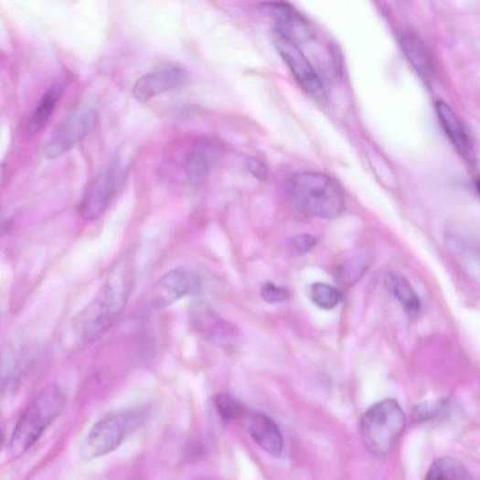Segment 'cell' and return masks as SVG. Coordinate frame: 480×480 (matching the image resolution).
<instances>
[{
    "mask_svg": "<svg viewBox=\"0 0 480 480\" xmlns=\"http://www.w3.org/2000/svg\"><path fill=\"white\" fill-rule=\"evenodd\" d=\"M132 283L130 267L126 262L120 263L91 304L73 319L70 331L78 345L97 340L117 322L127 305Z\"/></svg>",
    "mask_w": 480,
    "mask_h": 480,
    "instance_id": "6da1fadb",
    "label": "cell"
},
{
    "mask_svg": "<svg viewBox=\"0 0 480 480\" xmlns=\"http://www.w3.org/2000/svg\"><path fill=\"white\" fill-rule=\"evenodd\" d=\"M286 193L299 210L321 219L336 218L345 208V197L339 184L322 173L293 175L287 181Z\"/></svg>",
    "mask_w": 480,
    "mask_h": 480,
    "instance_id": "7a4b0ae2",
    "label": "cell"
},
{
    "mask_svg": "<svg viewBox=\"0 0 480 480\" xmlns=\"http://www.w3.org/2000/svg\"><path fill=\"white\" fill-rule=\"evenodd\" d=\"M65 403L61 389L55 384L46 387L27 405L10 442V451L18 458L29 451L46 429L60 414Z\"/></svg>",
    "mask_w": 480,
    "mask_h": 480,
    "instance_id": "3957f363",
    "label": "cell"
},
{
    "mask_svg": "<svg viewBox=\"0 0 480 480\" xmlns=\"http://www.w3.org/2000/svg\"><path fill=\"white\" fill-rule=\"evenodd\" d=\"M149 414V409L139 406L106 415L92 427L85 438L81 449L83 458L94 460L116 451L126 436L138 429Z\"/></svg>",
    "mask_w": 480,
    "mask_h": 480,
    "instance_id": "277c9868",
    "label": "cell"
},
{
    "mask_svg": "<svg viewBox=\"0 0 480 480\" xmlns=\"http://www.w3.org/2000/svg\"><path fill=\"white\" fill-rule=\"evenodd\" d=\"M406 425L405 415L394 400H382L361 420V434L368 450L378 455L392 451Z\"/></svg>",
    "mask_w": 480,
    "mask_h": 480,
    "instance_id": "5b68a950",
    "label": "cell"
},
{
    "mask_svg": "<svg viewBox=\"0 0 480 480\" xmlns=\"http://www.w3.org/2000/svg\"><path fill=\"white\" fill-rule=\"evenodd\" d=\"M97 105L85 102L73 110L54 131L46 143L43 155L48 160H54L69 151L92 129L97 119Z\"/></svg>",
    "mask_w": 480,
    "mask_h": 480,
    "instance_id": "8992f818",
    "label": "cell"
},
{
    "mask_svg": "<svg viewBox=\"0 0 480 480\" xmlns=\"http://www.w3.org/2000/svg\"><path fill=\"white\" fill-rule=\"evenodd\" d=\"M272 40L302 88L316 101L326 103L327 94L323 81L298 44L276 27L272 32Z\"/></svg>",
    "mask_w": 480,
    "mask_h": 480,
    "instance_id": "52a82bcc",
    "label": "cell"
},
{
    "mask_svg": "<svg viewBox=\"0 0 480 480\" xmlns=\"http://www.w3.org/2000/svg\"><path fill=\"white\" fill-rule=\"evenodd\" d=\"M123 174L122 163L115 159L95 178L80 205L82 219L92 221L105 212L121 188Z\"/></svg>",
    "mask_w": 480,
    "mask_h": 480,
    "instance_id": "ba28073f",
    "label": "cell"
},
{
    "mask_svg": "<svg viewBox=\"0 0 480 480\" xmlns=\"http://www.w3.org/2000/svg\"><path fill=\"white\" fill-rule=\"evenodd\" d=\"M200 291L201 281L196 272L187 268H176L155 283L150 293V304L157 309L165 308Z\"/></svg>",
    "mask_w": 480,
    "mask_h": 480,
    "instance_id": "9c48e42d",
    "label": "cell"
},
{
    "mask_svg": "<svg viewBox=\"0 0 480 480\" xmlns=\"http://www.w3.org/2000/svg\"><path fill=\"white\" fill-rule=\"evenodd\" d=\"M188 80L186 69L173 66L162 68L140 78L133 86V93L137 101L145 102L186 86Z\"/></svg>",
    "mask_w": 480,
    "mask_h": 480,
    "instance_id": "30bf717a",
    "label": "cell"
},
{
    "mask_svg": "<svg viewBox=\"0 0 480 480\" xmlns=\"http://www.w3.org/2000/svg\"><path fill=\"white\" fill-rule=\"evenodd\" d=\"M220 146L213 139L201 138L196 141L184 161V176L187 186L198 189L208 176L220 155Z\"/></svg>",
    "mask_w": 480,
    "mask_h": 480,
    "instance_id": "8fae6325",
    "label": "cell"
},
{
    "mask_svg": "<svg viewBox=\"0 0 480 480\" xmlns=\"http://www.w3.org/2000/svg\"><path fill=\"white\" fill-rule=\"evenodd\" d=\"M261 10L273 18L279 30L293 42H308L315 37L309 22L297 10L284 3H265Z\"/></svg>",
    "mask_w": 480,
    "mask_h": 480,
    "instance_id": "7c38bea8",
    "label": "cell"
},
{
    "mask_svg": "<svg viewBox=\"0 0 480 480\" xmlns=\"http://www.w3.org/2000/svg\"><path fill=\"white\" fill-rule=\"evenodd\" d=\"M194 327L208 343L224 347L237 337L235 325L219 317L208 308H198L193 316Z\"/></svg>",
    "mask_w": 480,
    "mask_h": 480,
    "instance_id": "4fadbf2b",
    "label": "cell"
},
{
    "mask_svg": "<svg viewBox=\"0 0 480 480\" xmlns=\"http://www.w3.org/2000/svg\"><path fill=\"white\" fill-rule=\"evenodd\" d=\"M243 419L253 440L272 456H280L283 449L282 433L275 422L261 412H247Z\"/></svg>",
    "mask_w": 480,
    "mask_h": 480,
    "instance_id": "5bb4252c",
    "label": "cell"
},
{
    "mask_svg": "<svg viewBox=\"0 0 480 480\" xmlns=\"http://www.w3.org/2000/svg\"><path fill=\"white\" fill-rule=\"evenodd\" d=\"M436 113L443 130L445 131L455 149L464 160L474 162L475 155L472 143L454 111L446 102L438 101L436 102Z\"/></svg>",
    "mask_w": 480,
    "mask_h": 480,
    "instance_id": "9a60e30c",
    "label": "cell"
},
{
    "mask_svg": "<svg viewBox=\"0 0 480 480\" xmlns=\"http://www.w3.org/2000/svg\"><path fill=\"white\" fill-rule=\"evenodd\" d=\"M63 92L64 85L57 83L43 95L28 120L26 131L28 137L38 133L48 123Z\"/></svg>",
    "mask_w": 480,
    "mask_h": 480,
    "instance_id": "2e32d148",
    "label": "cell"
},
{
    "mask_svg": "<svg viewBox=\"0 0 480 480\" xmlns=\"http://www.w3.org/2000/svg\"><path fill=\"white\" fill-rule=\"evenodd\" d=\"M385 284L400 304L406 315L415 317L420 314L421 302L408 279L400 273H390L386 276Z\"/></svg>",
    "mask_w": 480,
    "mask_h": 480,
    "instance_id": "e0dca14e",
    "label": "cell"
},
{
    "mask_svg": "<svg viewBox=\"0 0 480 480\" xmlns=\"http://www.w3.org/2000/svg\"><path fill=\"white\" fill-rule=\"evenodd\" d=\"M401 46L405 56L408 57L420 77L429 81L432 77L433 65L422 41L415 33H405L401 38Z\"/></svg>",
    "mask_w": 480,
    "mask_h": 480,
    "instance_id": "ac0fdd59",
    "label": "cell"
},
{
    "mask_svg": "<svg viewBox=\"0 0 480 480\" xmlns=\"http://www.w3.org/2000/svg\"><path fill=\"white\" fill-rule=\"evenodd\" d=\"M466 474L464 465L459 460L443 457L433 462L425 480H463Z\"/></svg>",
    "mask_w": 480,
    "mask_h": 480,
    "instance_id": "d6986e66",
    "label": "cell"
},
{
    "mask_svg": "<svg viewBox=\"0 0 480 480\" xmlns=\"http://www.w3.org/2000/svg\"><path fill=\"white\" fill-rule=\"evenodd\" d=\"M310 295L312 302L323 310H332L342 301V293L331 285L315 283L311 286Z\"/></svg>",
    "mask_w": 480,
    "mask_h": 480,
    "instance_id": "ffe728a7",
    "label": "cell"
},
{
    "mask_svg": "<svg viewBox=\"0 0 480 480\" xmlns=\"http://www.w3.org/2000/svg\"><path fill=\"white\" fill-rule=\"evenodd\" d=\"M368 258L365 255H355L340 269V278L344 284L352 286L364 276L368 268Z\"/></svg>",
    "mask_w": 480,
    "mask_h": 480,
    "instance_id": "44dd1931",
    "label": "cell"
},
{
    "mask_svg": "<svg viewBox=\"0 0 480 480\" xmlns=\"http://www.w3.org/2000/svg\"><path fill=\"white\" fill-rule=\"evenodd\" d=\"M452 411V404L445 400L420 404L414 411V420L419 422L444 419Z\"/></svg>",
    "mask_w": 480,
    "mask_h": 480,
    "instance_id": "7402d4cb",
    "label": "cell"
},
{
    "mask_svg": "<svg viewBox=\"0 0 480 480\" xmlns=\"http://www.w3.org/2000/svg\"><path fill=\"white\" fill-rule=\"evenodd\" d=\"M214 402L219 415L227 421L243 419L247 413L244 406L229 393L218 394Z\"/></svg>",
    "mask_w": 480,
    "mask_h": 480,
    "instance_id": "603a6c76",
    "label": "cell"
},
{
    "mask_svg": "<svg viewBox=\"0 0 480 480\" xmlns=\"http://www.w3.org/2000/svg\"><path fill=\"white\" fill-rule=\"evenodd\" d=\"M316 245V239L309 234L294 236L289 240L288 251L293 257L310 252Z\"/></svg>",
    "mask_w": 480,
    "mask_h": 480,
    "instance_id": "cb8c5ba5",
    "label": "cell"
},
{
    "mask_svg": "<svg viewBox=\"0 0 480 480\" xmlns=\"http://www.w3.org/2000/svg\"><path fill=\"white\" fill-rule=\"evenodd\" d=\"M261 297L268 304H280L289 298V292L272 283H266L261 289Z\"/></svg>",
    "mask_w": 480,
    "mask_h": 480,
    "instance_id": "d4e9b609",
    "label": "cell"
},
{
    "mask_svg": "<svg viewBox=\"0 0 480 480\" xmlns=\"http://www.w3.org/2000/svg\"><path fill=\"white\" fill-rule=\"evenodd\" d=\"M247 166L252 175L260 180H266L268 178L269 171L266 165L253 158L247 161Z\"/></svg>",
    "mask_w": 480,
    "mask_h": 480,
    "instance_id": "484cf974",
    "label": "cell"
},
{
    "mask_svg": "<svg viewBox=\"0 0 480 480\" xmlns=\"http://www.w3.org/2000/svg\"><path fill=\"white\" fill-rule=\"evenodd\" d=\"M330 54L332 57V61H334L336 71L338 73L339 77H342L343 60L340 48L336 45H332L330 47Z\"/></svg>",
    "mask_w": 480,
    "mask_h": 480,
    "instance_id": "4316f807",
    "label": "cell"
},
{
    "mask_svg": "<svg viewBox=\"0 0 480 480\" xmlns=\"http://www.w3.org/2000/svg\"><path fill=\"white\" fill-rule=\"evenodd\" d=\"M476 187H477L478 192L480 193V179L476 183Z\"/></svg>",
    "mask_w": 480,
    "mask_h": 480,
    "instance_id": "83f0119b",
    "label": "cell"
}]
</instances>
